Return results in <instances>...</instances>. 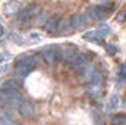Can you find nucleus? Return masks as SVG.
<instances>
[{"label": "nucleus", "instance_id": "22", "mask_svg": "<svg viewBox=\"0 0 126 125\" xmlns=\"http://www.w3.org/2000/svg\"><path fill=\"white\" fill-rule=\"evenodd\" d=\"M12 39L16 41V43H18V44H23L24 43V40H21V39H18L17 37V34H12Z\"/></svg>", "mask_w": 126, "mask_h": 125}, {"label": "nucleus", "instance_id": "14", "mask_svg": "<svg viewBox=\"0 0 126 125\" xmlns=\"http://www.w3.org/2000/svg\"><path fill=\"white\" fill-rule=\"evenodd\" d=\"M0 125H16L12 114L6 112V111L3 109V111H1V115H0Z\"/></svg>", "mask_w": 126, "mask_h": 125}, {"label": "nucleus", "instance_id": "9", "mask_svg": "<svg viewBox=\"0 0 126 125\" xmlns=\"http://www.w3.org/2000/svg\"><path fill=\"white\" fill-rule=\"evenodd\" d=\"M43 27H44V30H46L47 33H50V34L55 33L58 28H60V19L57 16H51Z\"/></svg>", "mask_w": 126, "mask_h": 125}, {"label": "nucleus", "instance_id": "18", "mask_svg": "<svg viewBox=\"0 0 126 125\" xmlns=\"http://www.w3.org/2000/svg\"><path fill=\"white\" fill-rule=\"evenodd\" d=\"M98 31H101L103 36H108L110 33V28H109L108 24H105V23H101V24H98Z\"/></svg>", "mask_w": 126, "mask_h": 125}, {"label": "nucleus", "instance_id": "15", "mask_svg": "<svg viewBox=\"0 0 126 125\" xmlns=\"http://www.w3.org/2000/svg\"><path fill=\"white\" fill-rule=\"evenodd\" d=\"M126 124V115L125 114H116L112 118V125H125Z\"/></svg>", "mask_w": 126, "mask_h": 125}, {"label": "nucleus", "instance_id": "20", "mask_svg": "<svg viewBox=\"0 0 126 125\" xmlns=\"http://www.w3.org/2000/svg\"><path fill=\"white\" fill-rule=\"evenodd\" d=\"M119 74H120V77H122V78H126V65H122V67H120Z\"/></svg>", "mask_w": 126, "mask_h": 125}, {"label": "nucleus", "instance_id": "13", "mask_svg": "<svg viewBox=\"0 0 126 125\" xmlns=\"http://www.w3.org/2000/svg\"><path fill=\"white\" fill-rule=\"evenodd\" d=\"M84 39L88 41H96V43H102L103 40V34L101 31H88L84 34Z\"/></svg>", "mask_w": 126, "mask_h": 125}, {"label": "nucleus", "instance_id": "5", "mask_svg": "<svg viewBox=\"0 0 126 125\" xmlns=\"http://www.w3.org/2000/svg\"><path fill=\"white\" fill-rule=\"evenodd\" d=\"M21 10V3L17 1V0H9L7 3H4L3 6V13L6 16H10V14H16Z\"/></svg>", "mask_w": 126, "mask_h": 125}, {"label": "nucleus", "instance_id": "11", "mask_svg": "<svg viewBox=\"0 0 126 125\" xmlns=\"http://www.w3.org/2000/svg\"><path fill=\"white\" fill-rule=\"evenodd\" d=\"M86 62H88V57L85 54H77L69 64H71V67H74V68H82L86 65Z\"/></svg>", "mask_w": 126, "mask_h": 125}, {"label": "nucleus", "instance_id": "12", "mask_svg": "<svg viewBox=\"0 0 126 125\" xmlns=\"http://www.w3.org/2000/svg\"><path fill=\"white\" fill-rule=\"evenodd\" d=\"M71 21H72V26L75 28H82L86 24V19L84 14H79V13H75L71 16Z\"/></svg>", "mask_w": 126, "mask_h": 125}, {"label": "nucleus", "instance_id": "17", "mask_svg": "<svg viewBox=\"0 0 126 125\" xmlns=\"http://www.w3.org/2000/svg\"><path fill=\"white\" fill-rule=\"evenodd\" d=\"M18 87V83L16 80H6L3 84H1V88H17Z\"/></svg>", "mask_w": 126, "mask_h": 125}, {"label": "nucleus", "instance_id": "19", "mask_svg": "<svg viewBox=\"0 0 126 125\" xmlns=\"http://www.w3.org/2000/svg\"><path fill=\"white\" fill-rule=\"evenodd\" d=\"M125 19H126V11H125V10L119 11V14L116 16V21H118V23H122V21H125Z\"/></svg>", "mask_w": 126, "mask_h": 125}, {"label": "nucleus", "instance_id": "10", "mask_svg": "<svg viewBox=\"0 0 126 125\" xmlns=\"http://www.w3.org/2000/svg\"><path fill=\"white\" fill-rule=\"evenodd\" d=\"M75 30V27L72 26V21H71V17L69 19H64L63 21L60 23V28H58V31L61 34H69L72 33Z\"/></svg>", "mask_w": 126, "mask_h": 125}, {"label": "nucleus", "instance_id": "8", "mask_svg": "<svg viewBox=\"0 0 126 125\" xmlns=\"http://www.w3.org/2000/svg\"><path fill=\"white\" fill-rule=\"evenodd\" d=\"M31 68H33L31 65H29V64H26L24 61H20L18 60L16 62V65L13 67V73L16 74V75H18V77H26L31 71Z\"/></svg>", "mask_w": 126, "mask_h": 125}, {"label": "nucleus", "instance_id": "2", "mask_svg": "<svg viewBox=\"0 0 126 125\" xmlns=\"http://www.w3.org/2000/svg\"><path fill=\"white\" fill-rule=\"evenodd\" d=\"M37 10H38V6L37 4H30L27 6V7H24V9H21V10L17 13V21L21 23L24 26H27L30 21H31V19L37 14Z\"/></svg>", "mask_w": 126, "mask_h": 125}, {"label": "nucleus", "instance_id": "16", "mask_svg": "<svg viewBox=\"0 0 126 125\" xmlns=\"http://www.w3.org/2000/svg\"><path fill=\"white\" fill-rule=\"evenodd\" d=\"M118 101H119V98H118V95H110V98H109V102H108V108H106V111L108 112H110L112 109H115V108H118Z\"/></svg>", "mask_w": 126, "mask_h": 125}, {"label": "nucleus", "instance_id": "6", "mask_svg": "<svg viewBox=\"0 0 126 125\" xmlns=\"http://www.w3.org/2000/svg\"><path fill=\"white\" fill-rule=\"evenodd\" d=\"M18 112H20V115H23V117H26V118L33 117V115L35 114L34 104H31V102H29V101L21 102V104L18 105Z\"/></svg>", "mask_w": 126, "mask_h": 125}, {"label": "nucleus", "instance_id": "21", "mask_svg": "<svg viewBox=\"0 0 126 125\" xmlns=\"http://www.w3.org/2000/svg\"><path fill=\"white\" fill-rule=\"evenodd\" d=\"M105 47H106V50H108L110 54H115V53H116V48H115V47H112V44H106Z\"/></svg>", "mask_w": 126, "mask_h": 125}, {"label": "nucleus", "instance_id": "1", "mask_svg": "<svg viewBox=\"0 0 126 125\" xmlns=\"http://www.w3.org/2000/svg\"><path fill=\"white\" fill-rule=\"evenodd\" d=\"M0 98L4 105H14L21 101V94L17 88H1Z\"/></svg>", "mask_w": 126, "mask_h": 125}, {"label": "nucleus", "instance_id": "7", "mask_svg": "<svg viewBox=\"0 0 126 125\" xmlns=\"http://www.w3.org/2000/svg\"><path fill=\"white\" fill-rule=\"evenodd\" d=\"M58 56H60V58H63L64 61L71 62L72 58L77 56V50H75L72 45H67V47H64L61 50H58Z\"/></svg>", "mask_w": 126, "mask_h": 125}, {"label": "nucleus", "instance_id": "3", "mask_svg": "<svg viewBox=\"0 0 126 125\" xmlns=\"http://www.w3.org/2000/svg\"><path fill=\"white\" fill-rule=\"evenodd\" d=\"M86 14L94 20H102L103 17H106L108 10L105 7H101V6H91L86 9Z\"/></svg>", "mask_w": 126, "mask_h": 125}, {"label": "nucleus", "instance_id": "4", "mask_svg": "<svg viewBox=\"0 0 126 125\" xmlns=\"http://www.w3.org/2000/svg\"><path fill=\"white\" fill-rule=\"evenodd\" d=\"M41 56H43V58H44L48 64H52V62L60 57V56H58V50L54 47V45L44 47V48L41 50Z\"/></svg>", "mask_w": 126, "mask_h": 125}]
</instances>
